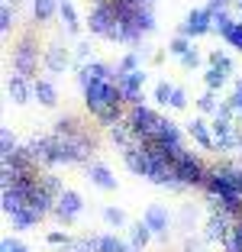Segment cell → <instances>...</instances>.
<instances>
[{
    "mask_svg": "<svg viewBox=\"0 0 242 252\" xmlns=\"http://www.w3.org/2000/svg\"><path fill=\"white\" fill-rule=\"evenodd\" d=\"M229 100H233V107H236V113H239L242 117V91H236L233 97H229Z\"/></svg>",
    "mask_w": 242,
    "mask_h": 252,
    "instance_id": "ee69618b",
    "label": "cell"
},
{
    "mask_svg": "<svg viewBox=\"0 0 242 252\" xmlns=\"http://www.w3.org/2000/svg\"><path fill=\"white\" fill-rule=\"evenodd\" d=\"M142 220L149 223V230H152L161 243L168 239V210L161 207V204H152V207L146 210V217H142Z\"/></svg>",
    "mask_w": 242,
    "mask_h": 252,
    "instance_id": "9c48e42d",
    "label": "cell"
},
{
    "mask_svg": "<svg viewBox=\"0 0 242 252\" xmlns=\"http://www.w3.org/2000/svg\"><path fill=\"white\" fill-rule=\"evenodd\" d=\"M39 188H42L45 194H52L55 200H59L61 194H65V188H61V178H59V175H52V171H45V175H39Z\"/></svg>",
    "mask_w": 242,
    "mask_h": 252,
    "instance_id": "44dd1931",
    "label": "cell"
},
{
    "mask_svg": "<svg viewBox=\"0 0 242 252\" xmlns=\"http://www.w3.org/2000/svg\"><path fill=\"white\" fill-rule=\"evenodd\" d=\"M187 133H191V139L197 142L200 149H216V142H213V133H210V126H207L204 120H191V123H187Z\"/></svg>",
    "mask_w": 242,
    "mask_h": 252,
    "instance_id": "2e32d148",
    "label": "cell"
},
{
    "mask_svg": "<svg viewBox=\"0 0 242 252\" xmlns=\"http://www.w3.org/2000/svg\"><path fill=\"white\" fill-rule=\"evenodd\" d=\"M216 117H226V120H233V117H236V107H233V100H223V104H220V110H216Z\"/></svg>",
    "mask_w": 242,
    "mask_h": 252,
    "instance_id": "ab89813d",
    "label": "cell"
},
{
    "mask_svg": "<svg viewBox=\"0 0 242 252\" xmlns=\"http://www.w3.org/2000/svg\"><path fill=\"white\" fill-rule=\"evenodd\" d=\"M3 3H10V0H3Z\"/></svg>",
    "mask_w": 242,
    "mask_h": 252,
    "instance_id": "bcb514c9",
    "label": "cell"
},
{
    "mask_svg": "<svg viewBox=\"0 0 242 252\" xmlns=\"http://www.w3.org/2000/svg\"><path fill=\"white\" fill-rule=\"evenodd\" d=\"M239 146H242V142H239Z\"/></svg>",
    "mask_w": 242,
    "mask_h": 252,
    "instance_id": "c3c4849f",
    "label": "cell"
},
{
    "mask_svg": "<svg viewBox=\"0 0 242 252\" xmlns=\"http://www.w3.org/2000/svg\"><path fill=\"white\" fill-rule=\"evenodd\" d=\"M129 249V243H123L120 236H113V233H103L100 236V249L97 252H126Z\"/></svg>",
    "mask_w": 242,
    "mask_h": 252,
    "instance_id": "603a6c76",
    "label": "cell"
},
{
    "mask_svg": "<svg viewBox=\"0 0 242 252\" xmlns=\"http://www.w3.org/2000/svg\"><path fill=\"white\" fill-rule=\"evenodd\" d=\"M210 129H213L216 152H229L233 146H239V142H242V133L233 126V120H226V117H216V120L210 123Z\"/></svg>",
    "mask_w": 242,
    "mask_h": 252,
    "instance_id": "3957f363",
    "label": "cell"
},
{
    "mask_svg": "<svg viewBox=\"0 0 242 252\" xmlns=\"http://www.w3.org/2000/svg\"><path fill=\"white\" fill-rule=\"evenodd\" d=\"M132 71H139V55L129 52L123 62H120V74H132Z\"/></svg>",
    "mask_w": 242,
    "mask_h": 252,
    "instance_id": "d590c367",
    "label": "cell"
},
{
    "mask_svg": "<svg viewBox=\"0 0 242 252\" xmlns=\"http://www.w3.org/2000/svg\"><path fill=\"white\" fill-rule=\"evenodd\" d=\"M88 178H91V185H97L100 191H113V188H117V178L110 175V168H103V165H97V162H88Z\"/></svg>",
    "mask_w": 242,
    "mask_h": 252,
    "instance_id": "9a60e30c",
    "label": "cell"
},
{
    "mask_svg": "<svg viewBox=\"0 0 242 252\" xmlns=\"http://www.w3.org/2000/svg\"><path fill=\"white\" fill-rule=\"evenodd\" d=\"M126 252H142V249H136V246H129V249H126Z\"/></svg>",
    "mask_w": 242,
    "mask_h": 252,
    "instance_id": "f6af8a7d",
    "label": "cell"
},
{
    "mask_svg": "<svg viewBox=\"0 0 242 252\" xmlns=\"http://www.w3.org/2000/svg\"><path fill=\"white\" fill-rule=\"evenodd\" d=\"M7 94L13 104H30V97H32V84L30 78H23V74H10V81H7Z\"/></svg>",
    "mask_w": 242,
    "mask_h": 252,
    "instance_id": "8fae6325",
    "label": "cell"
},
{
    "mask_svg": "<svg viewBox=\"0 0 242 252\" xmlns=\"http://www.w3.org/2000/svg\"><path fill=\"white\" fill-rule=\"evenodd\" d=\"M204 32H213V16L207 13V7H200V10H191V13L184 16V23H181V36H204Z\"/></svg>",
    "mask_w": 242,
    "mask_h": 252,
    "instance_id": "8992f818",
    "label": "cell"
},
{
    "mask_svg": "<svg viewBox=\"0 0 242 252\" xmlns=\"http://www.w3.org/2000/svg\"><path fill=\"white\" fill-rule=\"evenodd\" d=\"M88 26L94 36H110V30L117 26V13H113V3H94L88 13Z\"/></svg>",
    "mask_w": 242,
    "mask_h": 252,
    "instance_id": "7a4b0ae2",
    "label": "cell"
},
{
    "mask_svg": "<svg viewBox=\"0 0 242 252\" xmlns=\"http://www.w3.org/2000/svg\"><path fill=\"white\" fill-rule=\"evenodd\" d=\"M181 252H204V243H200V239H184Z\"/></svg>",
    "mask_w": 242,
    "mask_h": 252,
    "instance_id": "7bdbcfd3",
    "label": "cell"
},
{
    "mask_svg": "<svg viewBox=\"0 0 242 252\" xmlns=\"http://www.w3.org/2000/svg\"><path fill=\"white\" fill-rule=\"evenodd\" d=\"M81 210H84V200H81V194H78V191H65L59 200H55V210H52V214H55V220H59V223H71L74 217L81 214Z\"/></svg>",
    "mask_w": 242,
    "mask_h": 252,
    "instance_id": "52a82bcc",
    "label": "cell"
},
{
    "mask_svg": "<svg viewBox=\"0 0 242 252\" xmlns=\"http://www.w3.org/2000/svg\"><path fill=\"white\" fill-rule=\"evenodd\" d=\"M32 97H36L42 107H55L59 104V91H55L52 81H45V78H36V81H32Z\"/></svg>",
    "mask_w": 242,
    "mask_h": 252,
    "instance_id": "5bb4252c",
    "label": "cell"
},
{
    "mask_svg": "<svg viewBox=\"0 0 242 252\" xmlns=\"http://www.w3.org/2000/svg\"><path fill=\"white\" fill-rule=\"evenodd\" d=\"M59 16H61V26H65L68 36H78L81 23H78V10H74L71 0H61V3H59Z\"/></svg>",
    "mask_w": 242,
    "mask_h": 252,
    "instance_id": "e0dca14e",
    "label": "cell"
},
{
    "mask_svg": "<svg viewBox=\"0 0 242 252\" xmlns=\"http://www.w3.org/2000/svg\"><path fill=\"white\" fill-rule=\"evenodd\" d=\"M233 23H236L233 16H229L226 10H220V13H213V32H226Z\"/></svg>",
    "mask_w": 242,
    "mask_h": 252,
    "instance_id": "d6a6232c",
    "label": "cell"
},
{
    "mask_svg": "<svg viewBox=\"0 0 242 252\" xmlns=\"http://www.w3.org/2000/svg\"><path fill=\"white\" fill-rule=\"evenodd\" d=\"M171 91H175V88H171L168 81H158V84H155V100H158V104H168Z\"/></svg>",
    "mask_w": 242,
    "mask_h": 252,
    "instance_id": "8d00e7d4",
    "label": "cell"
},
{
    "mask_svg": "<svg viewBox=\"0 0 242 252\" xmlns=\"http://www.w3.org/2000/svg\"><path fill=\"white\" fill-rule=\"evenodd\" d=\"M210 65H213V68H220L226 78L233 74V62H229V55H223V52H213V55H210Z\"/></svg>",
    "mask_w": 242,
    "mask_h": 252,
    "instance_id": "4dcf8cb0",
    "label": "cell"
},
{
    "mask_svg": "<svg viewBox=\"0 0 242 252\" xmlns=\"http://www.w3.org/2000/svg\"><path fill=\"white\" fill-rule=\"evenodd\" d=\"M55 136H81V129H78V120H71V117H61L59 123H55Z\"/></svg>",
    "mask_w": 242,
    "mask_h": 252,
    "instance_id": "cb8c5ba5",
    "label": "cell"
},
{
    "mask_svg": "<svg viewBox=\"0 0 242 252\" xmlns=\"http://www.w3.org/2000/svg\"><path fill=\"white\" fill-rule=\"evenodd\" d=\"M103 223L107 226H126V214L120 207H103Z\"/></svg>",
    "mask_w": 242,
    "mask_h": 252,
    "instance_id": "83f0119b",
    "label": "cell"
},
{
    "mask_svg": "<svg viewBox=\"0 0 242 252\" xmlns=\"http://www.w3.org/2000/svg\"><path fill=\"white\" fill-rule=\"evenodd\" d=\"M197 107H200V113H216V110H220L216 94H213V91H204V94H200V100H197Z\"/></svg>",
    "mask_w": 242,
    "mask_h": 252,
    "instance_id": "f546056e",
    "label": "cell"
},
{
    "mask_svg": "<svg viewBox=\"0 0 242 252\" xmlns=\"http://www.w3.org/2000/svg\"><path fill=\"white\" fill-rule=\"evenodd\" d=\"M223 39H226L229 45H236V49L242 52V23H233V26H229V30L223 32Z\"/></svg>",
    "mask_w": 242,
    "mask_h": 252,
    "instance_id": "1f68e13d",
    "label": "cell"
},
{
    "mask_svg": "<svg viewBox=\"0 0 242 252\" xmlns=\"http://www.w3.org/2000/svg\"><path fill=\"white\" fill-rule=\"evenodd\" d=\"M223 249L226 252H242V220H236L233 233H229V239L223 243Z\"/></svg>",
    "mask_w": 242,
    "mask_h": 252,
    "instance_id": "d4e9b609",
    "label": "cell"
},
{
    "mask_svg": "<svg viewBox=\"0 0 242 252\" xmlns=\"http://www.w3.org/2000/svg\"><path fill=\"white\" fill-rule=\"evenodd\" d=\"M16 152V139H13V133H10L7 126L0 129V158H7V156H13Z\"/></svg>",
    "mask_w": 242,
    "mask_h": 252,
    "instance_id": "484cf974",
    "label": "cell"
},
{
    "mask_svg": "<svg viewBox=\"0 0 242 252\" xmlns=\"http://www.w3.org/2000/svg\"><path fill=\"white\" fill-rule=\"evenodd\" d=\"M181 65H184V68H197V65H200V55L191 49V52H187V55L181 59Z\"/></svg>",
    "mask_w": 242,
    "mask_h": 252,
    "instance_id": "b9f144b4",
    "label": "cell"
},
{
    "mask_svg": "<svg viewBox=\"0 0 242 252\" xmlns=\"http://www.w3.org/2000/svg\"><path fill=\"white\" fill-rule=\"evenodd\" d=\"M10 30H13V10H10V3H3L0 7V32L7 36Z\"/></svg>",
    "mask_w": 242,
    "mask_h": 252,
    "instance_id": "e575fe53",
    "label": "cell"
},
{
    "mask_svg": "<svg viewBox=\"0 0 242 252\" xmlns=\"http://www.w3.org/2000/svg\"><path fill=\"white\" fill-rule=\"evenodd\" d=\"M88 59H91V42H81L78 49H74V65H78V71H81L84 65H91Z\"/></svg>",
    "mask_w": 242,
    "mask_h": 252,
    "instance_id": "836d02e7",
    "label": "cell"
},
{
    "mask_svg": "<svg viewBox=\"0 0 242 252\" xmlns=\"http://www.w3.org/2000/svg\"><path fill=\"white\" fill-rule=\"evenodd\" d=\"M175 181L178 185H207V171L204 165H200L197 156H191V152H181V156L175 158Z\"/></svg>",
    "mask_w": 242,
    "mask_h": 252,
    "instance_id": "6da1fadb",
    "label": "cell"
},
{
    "mask_svg": "<svg viewBox=\"0 0 242 252\" xmlns=\"http://www.w3.org/2000/svg\"><path fill=\"white\" fill-rule=\"evenodd\" d=\"M152 236H155V233L149 230L146 220H139V223H132V226H129V246H136V249H146Z\"/></svg>",
    "mask_w": 242,
    "mask_h": 252,
    "instance_id": "d6986e66",
    "label": "cell"
},
{
    "mask_svg": "<svg viewBox=\"0 0 242 252\" xmlns=\"http://www.w3.org/2000/svg\"><path fill=\"white\" fill-rule=\"evenodd\" d=\"M0 252H30V249H26L20 239H3V243H0Z\"/></svg>",
    "mask_w": 242,
    "mask_h": 252,
    "instance_id": "f35d334b",
    "label": "cell"
},
{
    "mask_svg": "<svg viewBox=\"0 0 242 252\" xmlns=\"http://www.w3.org/2000/svg\"><path fill=\"white\" fill-rule=\"evenodd\" d=\"M10 220H13V230H32V226L39 223V217L32 214L30 207H23V210H16V214L10 217Z\"/></svg>",
    "mask_w": 242,
    "mask_h": 252,
    "instance_id": "7402d4cb",
    "label": "cell"
},
{
    "mask_svg": "<svg viewBox=\"0 0 242 252\" xmlns=\"http://www.w3.org/2000/svg\"><path fill=\"white\" fill-rule=\"evenodd\" d=\"M59 3L61 0H32V16H36V23H49L52 16L59 13Z\"/></svg>",
    "mask_w": 242,
    "mask_h": 252,
    "instance_id": "ffe728a7",
    "label": "cell"
},
{
    "mask_svg": "<svg viewBox=\"0 0 242 252\" xmlns=\"http://www.w3.org/2000/svg\"><path fill=\"white\" fill-rule=\"evenodd\" d=\"M97 249H100V236H78L61 246V252H97Z\"/></svg>",
    "mask_w": 242,
    "mask_h": 252,
    "instance_id": "ac0fdd59",
    "label": "cell"
},
{
    "mask_svg": "<svg viewBox=\"0 0 242 252\" xmlns=\"http://www.w3.org/2000/svg\"><path fill=\"white\" fill-rule=\"evenodd\" d=\"M223 81H226V74L220 71V68H207V74H204V84H207V91H216V88H223Z\"/></svg>",
    "mask_w": 242,
    "mask_h": 252,
    "instance_id": "4316f807",
    "label": "cell"
},
{
    "mask_svg": "<svg viewBox=\"0 0 242 252\" xmlns=\"http://www.w3.org/2000/svg\"><path fill=\"white\" fill-rule=\"evenodd\" d=\"M26 152H30V158L39 165H52V139L49 136H36V139H30V146H26Z\"/></svg>",
    "mask_w": 242,
    "mask_h": 252,
    "instance_id": "7c38bea8",
    "label": "cell"
},
{
    "mask_svg": "<svg viewBox=\"0 0 242 252\" xmlns=\"http://www.w3.org/2000/svg\"><path fill=\"white\" fill-rule=\"evenodd\" d=\"M233 214L229 210H210V217H207V239L210 243H226L229 233H233Z\"/></svg>",
    "mask_w": 242,
    "mask_h": 252,
    "instance_id": "5b68a950",
    "label": "cell"
},
{
    "mask_svg": "<svg viewBox=\"0 0 242 252\" xmlns=\"http://www.w3.org/2000/svg\"><path fill=\"white\" fill-rule=\"evenodd\" d=\"M36 68H39L36 45H32V39H23V42L16 45V52H13V71L23 74V78H32Z\"/></svg>",
    "mask_w": 242,
    "mask_h": 252,
    "instance_id": "277c9868",
    "label": "cell"
},
{
    "mask_svg": "<svg viewBox=\"0 0 242 252\" xmlns=\"http://www.w3.org/2000/svg\"><path fill=\"white\" fill-rule=\"evenodd\" d=\"M110 136H113V142H117L120 149H132V146H139V133H136V126L129 123V117L126 120H117V123L110 126Z\"/></svg>",
    "mask_w": 242,
    "mask_h": 252,
    "instance_id": "ba28073f",
    "label": "cell"
},
{
    "mask_svg": "<svg viewBox=\"0 0 242 252\" xmlns=\"http://www.w3.org/2000/svg\"><path fill=\"white\" fill-rule=\"evenodd\" d=\"M168 107H175V110H184V107H187V94H184L181 88H175V91H171V100H168Z\"/></svg>",
    "mask_w": 242,
    "mask_h": 252,
    "instance_id": "74e56055",
    "label": "cell"
},
{
    "mask_svg": "<svg viewBox=\"0 0 242 252\" xmlns=\"http://www.w3.org/2000/svg\"><path fill=\"white\" fill-rule=\"evenodd\" d=\"M142 84H146V71H132V74H123L120 78V91H123V97L126 100H132V104H139V91H142Z\"/></svg>",
    "mask_w": 242,
    "mask_h": 252,
    "instance_id": "4fadbf2b",
    "label": "cell"
},
{
    "mask_svg": "<svg viewBox=\"0 0 242 252\" xmlns=\"http://www.w3.org/2000/svg\"><path fill=\"white\" fill-rule=\"evenodd\" d=\"M45 239H49L52 246H65V243H68V239H71V236H65V233H61V230H52V233H49V236H45Z\"/></svg>",
    "mask_w": 242,
    "mask_h": 252,
    "instance_id": "60d3db41",
    "label": "cell"
},
{
    "mask_svg": "<svg viewBox=\"0 0 242 252\" xmlns=\"http://www.w3.org/2000/svg\"><path fill=\"white\" fill-rule=\"evenodd\" d=\"M239 7H242V0H239Z\"/></svg>",
    "mask_w": 242,
    "mask_h": 252,
    "instance_id": "7dc6e473",
    "label": "cell"
},
{
    "mask_svg": "<svg viewBox=\"0 0 242 252\" xmlns=\"http://www.w3.org/2000/svg\"><path fill=\"white\" fill-rule=\"evenodd\" d=\"M42 62H45V68H49L52 74H61V71H65L68 65H71V55H68V49H65V45H59V42H52L49 49H45Z\"/></svg>",
    "mask_w": 242,
    "mask_h": 252,
    "instance_id": "30bf717a",
    "label": "cell"
},
{
    "mask_svg": "<svg viewBox=\"0 0 242 252\" xmlns=\"http://www.w3.org/2000/svg\"><path fill=\"white\" fill-rule=\"evenodd\" d=\"M168 52L178 55V59H184V55L191 52V42H187V36H175V39L168 42Z\"/></svg>",
    "mask_w": 242,
    "mask_h": 252,
    "instance_id": "f1b7e54d",
    "label": "cell"
}]
</instances>
